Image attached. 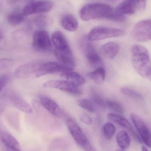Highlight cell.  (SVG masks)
<instances>
[{
    "label": "cell",
    "mask_w": 151,
    "mask_h": 151,
    "mask_svg": "<svg viewBox=\"0 0 151 151\" xmlns=\"http://www.w3.org/2000/svg\"><path fill=\"white\" fill-rule=\"evenodd\" d=\"M79 16L84 21L106 19L122 22L126 19L125 16L118 14L111 6L102 3H90L85 5L80 9Z\"/></svg>",
    "instance_id": "cell-1"
},
{
    "label": "cell",
    "mask_w": 151,
    "mask_h": 151,
    "mask_svg": "<svg viewBox=\"0 0 151 151\" xmlns=\"http://www.w3.org/2000/svg\"><path fill=\"white\" fill-rule=\"evenodd\" d=\"M131 60L136 72L142 77L150 80L151 61L147 49L140 45L132 46L131 48Z\"/></svg>",
    "instance_id": "cell-2"
},
{
    "label": "cell",
    "mask_w": 151,
    "mask_h": 151,
    "mask_svg": "<svg viewBox=\"0 0 151 151\" xmlns=\"http://www.w3.org/2000/svg\"><path fill=\"white\" fill-rule=\"evenodd\" d=\"M124 33V31L121 29L106 26H98L90 32L87 39L89 41H98L121 37Z\"/></svg>",
    "instance_id": "cell-3"
},
{
    "label": "cell",
    "mask_w": 151,
    "mask_h": 151,
    "mask_svg": "<svg viewBox=\"0 0 151 151\" xmlns=\"http://www.w3.org/2000/svg\"><path fill=\"white\" fill-rule=\"evenodd\" d=\"M146 6L145 1H124L118 4L116 10L122 15H132L144 11Z\"/></svg>",
    "instance_id": "cell-4"
},
{
    "label": "cell",
    "mask_w": 151,
    "mask_h": 151,
    "mask_svg": "<svg viewBox=\"0 0 151 151\" xmlns=\"http://www.w3.org/2000/svg\"><path fill=\"white\" fill-rule=\"evenodd\" d=\"M132 36L137 42L150 41L151 39V20L147 19L138 22L133 28Z\"/></svg>",
    "instance_id": "cell-5"
},
{
    "label": "cell",
    "mask_w": 151,
    "mask_h": 151,
    "mask_svg": "<svg viewBox=\"0 0 151 151\" xmlns=\"http://www.w3.org/2000/svg\"><path fill=\"white\" fill-rule=\"evenodd\" d=\"M66 124L74 140L83 150L91 145L87 137L75 120L68 118L66 121Z\"/></svg>",
    "instance_id": "cell-6"
},
{
    "label": "cell",
    "mask_w": 151,
    "mask_h": 151,
    "mask_svg": "<svg viewBox=\"0 0 151 151\" xmlns=\"http://www.w3.org/2000/svg\"><path fill=\"white\" fill-rule=\"evenodd\" d=\"M33 48L40 52H49L52 49V41L47 32L38 30L34 32L32 37Z\"/></svg>",
    "instance_id": "cell-7"
},
{
    "label": "cell",
    "mask_w": 151,
    "mask_h": 151,
    "mask_svg": "<svg viewBox=\"0 0 151 151\" xmlns=\"http://www.w3.org/2000/svg\"><path fill=\"white\" fill-rule=\"evenodd\" d=\"M45 88H55L69 94L78 96L82 94V91L78 86L67 80H51L44 83Z\"/></svg>",
    "instance_id": "cell-8"
},
{
    "label": "cell",
    "mask_w": 151,
    "mask_h": 151,
    "mask_svg": "<svg viewBox=\"0 0 151 151\" xmlns=\"http://www.w3.org/2000/svg\"><path fill=\"white\" fill-rule=\"evenodd\" d=\"M74 68L62 64L59 62L40 63L37 78L56 73H63L73 70Z\"/></svg>",
    "instance_id": "cell-9"
},
{
    "label": "cell",
    "mask_w": 151,
    "mask_h": 151,
    "mask_svg": "<svg viewBox=\"0 0 151 151\" xmlns=\"http://www.w3.org/2000/svg\"><path fill=\"white\" fill-rule=\"evenodd\" d=\"M53 3L47 1H33L29 2L24 8L22 13L25 17L49 12L52 8Z\"/></svg>",
    "instance_id": "cell-10"
},
{
    "label": "cell",
    "mask_w": 151,
    "mask_h": 151,
    "mask_svg": "<svg viewBox=\"0 0 151 151\" xmlns=\"http://www.w3.org/2000/svg\"><path fill=\"white\" fill-rule=\"evenodd\" d=\"M130 117L139 133L141 141H143L148 147H151V133L146 123L142 118L133 113L130 114Z\"/></svg>",
    "instance_id": "cell-11"
},
{
    "label": "cell",
    "mask_w": 151,
    "mask_h": 151,
    "mask_svg": "<svg viewBox=\"0 0 151 151\" xmlns=\"http://www.w3.org/2000/svg\"><path fill=\"white\" fill-rule=\"evenodd\" d=\"M87 38L82 42V47L85 56L88 63L93 68H102V60L91 44L88 42Z\"/></svg>",
    "instance_id": "cell-12"
},
{
    "label": "cell",
    "mask_w": 151,
    "mask_h": 151,
    "mask_svg": "<svg viewBox=\"0 0 151 151\" xmlns=\"http://www.w3.org/2000/svg\"><path fill=\"white\" fill-rule=\"evenodd\" d=\"M40 63V62H32L21 65L15 71V76L19 79L37 78Z\"/></svg>",
    "instance_id": "cell-13"
},
{
    "label": "cell",
    "mask_w": 151,
    "mask_h": 151,
    "mask_svg": "<svg viewBox=\"0 0 151 151\" xmlns=\"http://www.w3.org/2000/svg\"><path fill=\"white\" fill-rule=\"evenodd\" d=\"M51 41L55 47V50L68 55H72L68 42L61 32H55L52 35Z\"/></svg>",
    "instance_id": "cell-14"
},
{
    "label": "cell",
    "mask_w": 151,
    "mask_h": 151,
    "mask_svg": "<svg viewBox=\"0 0 151 151\" xmlns=\"http://www.w3.org/2000/svg\"><path fill=\"white\" fill-rule=\"evenodd\" d=\"M39 99L40 102L42 106L50 114L58 117L63 116V112L59 105L51 98L44 95H40Z\"/></svg>",
    "instance_id": "cell-15"
},
{
    "label": "cell",
    "mask_w": 151,
    "mask_h": 151,
    "mask_svg": "<svg viewBox=\"0 0 151 151\" xmlns=\"http://www.w3.org/2000/svg\"><path fill=\"white\" fill-rule=\"evenodd\" d=\"M108 118L111 121L116 123L118 125L127 129L128 130L131 132L132 134L133 135L134 137L137 139L138 141L142 142L139 137L137 134H136V132L134 131L133 128L129 122L126 118H124L123 116L114 114H109L108 115Z\"/></svg>",
    "instance_id": "cell-16"
},
{
    "label": "cell",
    "mask_w": 151,
    "mask_h": 151,
    "mask_svg": "<svg viewBox=\"0 0 151 151\" xmlns=\"http://www.w3.org/2000/svg\"><path fill=\"white\" fill-rule=\"evenodd\" d=\"M120 50V46L115 42L106 43L101 47V52L108 59H113L117 55Z\"/></svg>",
    "instance_id": "cell-17"
},
{
    "label": "cell",
    "mask_w": 151,
    "mask_h": 151,
    "mask_svg": "<svg viewBox=\"0 0 151 151\" xmlns=\"http://www.w3.org/2000/svg\"><path fill=\"white\" fill-rule=\"evenodd\" d=\"M60 76L65 80L74 84L78 87L86 83V80L83 76L73 70L63 72L60 73Z\"/></svg>",
    "instance_id": "cell-18"
},
{
    "label": "cell",
    "mask_w": 151,
    "mask_h": 151,
    "mask_svg": "<svg viewBox=\"0 0 151 151\" xmlns=\"http://www.w3.org/2000/svg\"><path fill=\"white\" fill-rule=\"evenodd\" d=\"M60 23L65 30L70 32L76 31L78 27L77 20L73 15L70 14H67L62 17Z\"/></svg>",
    "instance_id": "cell-19"
},
{
    "label": "cell",
    "mask_w": 151,
    "mask_h": 151,
    "mask_svg": "<svg viewBox=\"0 0 151 151\" xmlns=\"http://www.w3.org/2000/svg\"><path fill=\"white\" fill-rule=\"evenodd\" d=\"M0 138L7 148L20 150V145L17 139L10 133L7 132H0Z\"/></svg>",
    "instance_id": "cell-20"
},
{
    "label": "cell",
    "mask_w": 151,
    "mask_h": 151,
    "mask_svg": "<svg viewBox=\"0 0 151 151\" xmlns=\"http://www.w3.org/2000/svg\"><path fill=\"white\" fill-rule=\"evenodd\" d=\"M11 101L16 107L24 113L31 114L33 111L31 106L22 98L17 97H12Z\"/></svg>",
    "instance_id": "cell-21"
},
{
    "label": "cell",
    "mask_w": 151,
    "mask_h": 151,
    "mask_svg": "<svg viewBox=\"0 0 151 151\" xmlns=\"http://www.w3.org/2000/svg\"><path fill=\"white\" fill-rule=\"evenodd\" d=\"M116 142L121 149L125 150L130 145V138L125 131H121L116 134Z\"/></svg>",
    "instance_id": "cell-22"
},
{
    "label": "cell",
    "mask_w": 151,
    "mask_h": 151,
    "mask_svg": "<svg viewBox=\"0 0 151 151\" xmlns=\"http://www.w3.org/2000/svg\"><path fill=\"white\" fill-rule=\"evenodd\" d=\"M88 78L98 84L102 83L106 77V71L103 68H96L93 72L88 73Z\"/></svg>",
    "instance_id": "cell-23"
},
{
    "label": "cell",
    "mask_w": 151,
    "mask_h": 151,
    "mask_svg": "<svg viewBox=\"0 0 151 151\" xmlns=\"http://www.w3.org/2000/svg\"><path fill=\"white\" fill-rule=\"evenodd\" d=\"M54 53L55 58L59 61V62L73 68L75 67V61L73 55H68L66 54L61 52L55 49L54 50Z\"/></svg>",
    "instance_id": "cell-24"
},
{
    "label": "cell",
    "mask_w": 151,
    "mask_h": 151,
    "mask_svg": "<svg viewBox=\"0 0 151 151\" xmlns=\"http://www.w3.org/2000/svg\"><path fill=\"white\" fill-rule=\"evenodd\" d=\"M25 17L22 12L14 11L8 15L7 21L10 25L16 26L22 24L25 20Z\"/></svg>",
    "instance_id": "cell-25"
},
{
    "label": "cell",
    "mask_w": 151,
    "mask_h": 151,
    "mask_svg": "<svg viewBox=\"0 0 151 151\" xmlns=\"http://www.w3.org/2000/svg\"><path fill=\"white\" fill-rule=\"evenodd\" d=\"M121 91L125 96L136 100H142V95L135 90L127 87H123L121 88Z\"/></svg>",
    "instance_id": "cell-26"
},
{
    "label": "cell",
    "mask_w": 151,
    "mask_h": 151,
    "mask_svg": "<svg viewBox=\"0 0 151 151\" xmlns=\"http://www.w3.org/2000/svg\"><path fill=\"white\" fill-rule=\"evenodd\" d=\"M115 131V127L110 123H107L103 126V134L108 139H111L114 135Z\"/></svg>",
    "instance_id": "cell-27"
},
{
    "label": "cell",
    "mask_w": 151,
    "mask_h": 151,
    "mask_svg": "<svg viewBox=\"0 0 151 151\" xmlns=\"http://www.w3.org/2000/svg\"><path fill=\"white\" fill-rule=\"evenodd\" d=\"M77 104L80 107L90 113H93L95 111L93 103L89 100L84 99L79 100L77 101Z\"/></svg>",
    "instance_id": "cell-28"
},
{
    "label": "cell",
    "mask_w": 151,
    "mask_h": 151,
    "mask_svg": "<svg viewBox=\"0 0 151 151\" xmlns=\"http://www.w3.org/2000/svg\"><path fill=\"white\" fill-rule=\"evenodd\" d=\"M106 104L107 106H108L111 109L118 113L122 114L124 112V109L122 104L116 101L113 100H107L106 101Z\"/></svg>",
    "instance_id": "cell-29"
},
{
    "label": "cell",
    "mask_w": 151,
    "mask_h": 151,
    "mask_svg": "<svg viewBox=\"0 0 151 151\" xmlns=\"http://www.w3.org/2000/svg\"><path fill=\"white\" fill-rule=\"evenodd\" d=\"M91 99L93 102L99 106L101 107L105 108L107 105L106 104V101L104 100V99L99 95L95 91L92 90L91 91Z\"/></svg>",
    "instance_id": "cell-30"
},
{
    "label": "cell",
    "mask_w": 151,
    "mask_h": 151,
    "mask_svg": "<svg viewBox=\"0 0 151 151\" xmlns=\"http://www.w3.org/2000/svg\"><path fill=\"white\" fill-rule=\"evenodd\" d=\"M14 63V60L9 58H0V70L6 69Z\"/></svg>",
    "instance_id": "cell-31"
},
{
    "label": "cell",
    "mask_w": 151,
    "mask_h": 151,
    "mask_svg": "<svg viewBox=\"0 0 151 151\" xmlns=\"http://www.w3.org/2000/svg\"><path fill=\"white\" fill-rule=\"evenodd\" d=\"M35 24L39 27H44L46 24L47 20L44 16H40L37 17L34 20Z\"/></svg>",
    "instance_id": "cell-32"
},
{
    "label": "cell",
    "mask_w": 151,
    "mask_h": 151,
    "mask_svg": "<svg viewBox=\"0 0 151 151\" xmlns=\"http://www.w3.org/2000/svg\"><path fill=\"white\" fill-rule=\"evenodd\" d=\"M80 119L81 122L86 125H90L92 124V120L91 118L85 113H83L80 115Z\"/></svg>",
    "instance_id": "cell-33"
},
{
    "label": "cell",
    "mask_w": 151,
    "mask_h": 151,
    "mask_svg": "<svg viewBox=\"0 0 151 151\" xmlns=\"http://www.w3.org/2000/svg\"><path fill=\"white\" fill-rule=\"evenodd\" d=\"M9 77L6 75L0 76V92L6 86L8 82Z\"/></svg>",
    "instance_id": "cell-34"
},
{
    "label": "cell",
    "mask_w": 151,
    "mask_h": 151,
    "mask_svg": "<svg viewBox=\"0 0 151 151\" xmlns=\"http://www.w3.org/2000/svg\"><path fill=\"white\" fill-rule=\"evenodd\" d=\"M7 148V151H21L20 150L16 149H12V148Z\"/></svg>",
    "instance_id": "cell-35"
},
{
    "label": "cell",
    "mask_w": 151,
    "mask_h": 151,
    "mask_svg": "<svg viewBox=\"0 0 151 151\" xmlns=\"http://www.w3.org/2000/svg\"><path fill=\"white\" fill-rule=\"evenodd\" d=\"M2 38H3V34H2V32L0 30V42L2 40Z\"/></svg>",
    "instance_id": "cell-36"
},
{
    "label": "cell",
    "mask_w": 151,
    "mask_h": 151,
    "mask_svg": "<svg viewBox=\"0 0 151 151\" xmlns=\"http://www.w3.org/2000/svg\"><path fill=\"white\" fill-rule=\"evenodd\" d=\"M142 151H148L147 148L145 146H143L142 147Z\"/></svg>",
    "instance_id": "cell-37"
},
{
    "label": "cell",
    "mask_w": 151,
    "mask_h": 151,
    "mask_svg": "<svg viewBox=\"0 0 151 151\" xmlns=\"http://www.w3.org/2000/svg\"><path fill=\"white\" fill-rule=\"evenodd\" d=\"M115 151H125L124 150H122V149H117V150H116Z\"/></svg>",
    "instance_id": "cell-38"
}]
</instances>
